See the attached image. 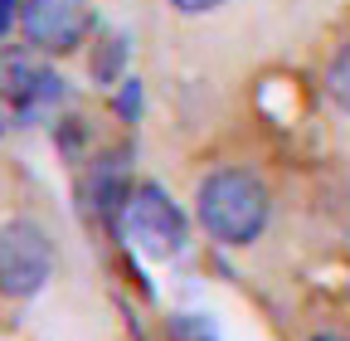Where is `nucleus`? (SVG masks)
<instances>
[{"instance_id": "obj_1", "label": "nucleus", "mask_w": 350, "mask_h": 341, "mask_svg": "<svg viewBox=\"0 0 350 341\" xmlns=\"http://www.w3.org/2000/svg\"><path fill=\"white\" fill-rule=\"evenodd\" d=\"M195 215L200 225L229 249H243L253 244L262 229H268V215H273V195L253 170H239V166H224V170H209L195 190Z\"/></svg>"}, {"instance_id": "obj_2", "label": "nucleus", "mask_w": 350, "mask_h": 341, "mask_svg": "<svg viewBox=\"0 0 350 341\" xmlns=\"http://www.w3.org/2000/svg\"><path fill=\"white\" fill-rule=\"evenodd\" d=\"M122 225H126V239L137 244L146 259H175V253L185 249V239H190V225L180 215V205H175L156 181L131 186Z\"/></svg>"}, {"instance_id": "obj_3", "label": "nucleus", "mask_w": 350, "mask_h": 341, "mask_svg": "<svg viewBox=\"0 0 350 341\" xmlns=\"http://www.w3.org/2000/svg\"><path fill=\"white\" fill-rule=\"evenodd\" d=\"M54 273V239L34 220L0 225V297H34Z\"/></svg>"}, {"instance_id": "obj_4", "label": "nucleus", "mask_w": 350, "mask_h": 341, "mask_svg": "<svg viewBox=\"0 0 350 341\" xmlns=\"http://www.w3.org/2000/svg\"><path fill=\"white\" fill-rule=\"evenodd\" d=\"M20 29L39 54H73L93 34V10L88 0H25Z\"/></svg>"}, {"instance_id": "obj_5", "label": "nucleus", "mask_w": 350, "mask_h": 341, "mask_svg": "<svg viewBox=\"0 0 350 341\" xmlns=\"http://www.w3.org/2000/svg\"><path fill=\"white\" fill-rule=\"evenodd\" d=\"M0 98H5L20 117H39L54 103H64V78L39 64L34 54H0Z\"/></svg>"}, {"instance_id": "obj_6", "label": "nucleus", "mask_w": 350, "mask_h": 341, "mask_svg": "<svg viewBox=\"0 0 350 341\" xmlns=\"http://www.w3.org/2000/svg\"><path fill=\"white\" fill-rule=\"evenodd\" d=\"M122 64H126V34H103L98 49H93V59H88L93 78H98V83H112V78L122 73Z\"/></svg>"}, {"instance_id": "obj_7", "label": "nucleus", "mask_w": 350, "mask_h": 341, "mask_svg": "<svg viewBox=\"0 0 350 341\" xmlns=\"http://www.w3.org/2000/svg\"><path fill=\"white\" fill-rule=\"evenodd\" d=\"M326 93H331V103L340 108V112H350V45L331 59V68H326Z\"/></svg>"}, {"instance_id": "obj_8", "label": "nucleus", "mask_w": 350, "mask_h": 341, "mask_svg": "<svg viewBox=\"0 0 350 341\" xmlns=\"http://www.w3.org/2000/svg\"><path fill=\"white\" fill-rule=\"evenodd\" d=\"M170 341H219L214 327L204 317H175L170 322Z\"/></svg>"}, {"instance_id": "obj_9", "label": "nucleus", "mask_w": 350, "mask_h": 341, "mask_svg": "<svg viewBox=\"0 0 350 341\" xmlns=\"http://www.w3.org/2000/svg\"><path fill=\"white\" fill-rule=\"evenodd\" d=\"M117 112L131 122L142 112V78H122V93H117Z\"/></svg>"}, {"instance_id": "obj_10", "label": "nucleus", "mask_w": 350, "mask_h": 341, "mask_svg": "<svg viewBox=\"0 0 350 341\" xmlns=\"http://www.w3.org/2000/svg\"><path fill=\"white\" fill-rule=\"evenodd\" d=\"M214 5H224V0H170V10H180V15H209Z\"/></svg>"}, {"instance_id": "obj_11", "label": "nucleus", "mask_w": 350, "mask_h": 341, "mask_svg": "<svg viewBox=\"0 0 350 341\" xmlns=\"http://www.w3.org/2000/svg\"><path fill=\"white\" fill-rule=\"evenodd\" d=\"M20 10H25V0H0V39L10 34V25L20 20Z\"/></svg>"}, {"instance_id": "obj_12", "label": "nucleus", "mask_w": 350, "mask_h": 341, "mask_svg": "<svg viewBox=\"0 0 350 341\" xmlns=\"http://www.w3.org/2000/svg\"><path fill=\"white\" fill-rule=\"evenodd\" d=\"M10 132V117H5V108H0V137H5Z\"/></svg>"}, {"instance_id": "obj_13", "label": "nucleus", "mask_w": 350, "mask_h": 341, "mask_svg": "<svg viewBox=\"0 0 350 341\" xmlns=\"http://www.w3.org/2000/svg\"><path fill=\"white\" fill-rule=\"evenodd\" d=\"M312 341H345V336H336V331H321V336H312Z\"/></svg>"}]
</instances>
